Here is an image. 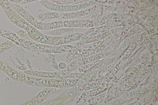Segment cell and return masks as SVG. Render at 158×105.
Wrapping results in <instances>:
<instances>
[{"mask_svg": "<svg viewBox=\"0 0 158 105\" xmlns=\"http://www.w3.org/2000/svg\"><path fill=\"white\" fill-rule=\"evenodd\" d=\"M66 92L57 96L48 101L41 103L39 105H64Z\"/></svg>", "mask_w": 158, "mask_h": 105, "instance_id": "obj_25", "label": "cell"}, {"mask_svg": "<svg viewBox=\"0 0 158 105\" xmlns=\"http://www.w3.org/2000/svg\"><path fill=\"white\" fill-rule=\"evenodd\" d=\"M13 5L19 14L26 20L27 22L34 27H35L38 22L35 17H34L24 9L18 4L14 3L13 4Z\"/></svg>", "mask_w": 158, "mask_h": 105, "instance_id": "obj_10", "label": "cell"}, {"mask_svg": "<svg viewBox=\"0 0 158 105\" xmlns=\"http://www.w3.org/2000/svg\"><path fill=\"white\" fill-rule=\"evenodd\" d=\"M81 88L78 81L71 87V88L66 92V95L64 102V105L73 100L77 95Z\"/></svg>", "mask_w": 158, "mask_h": 105, "instance_id": "obj_13", "label": "cell"}, {"mask_svg": "<svg viewBox=\"0 0 158 105\" xmlns=\"http://www.w3.org/2000/svg\"><path fill=\"white\" fill-rule=\"evenodd\" d=\"M117 59V58L112 59H103L95 64L92 68L99 71L109 66L113 63Z\"/></svg>", "mask_w": 158, "mask_h": 105, "instance_id": "obj_24", "label": "cell"}, {"mask_svg": "<svg viewBox=\"0 0 158 105\" xmlns=\"http://www.w3.org/2000/svg\"><path fill=\"white\" fill-rule=\"evenodd\" d=\"M18 43L23 47L37 52L52 53L53 46L38 44L27 40L19 39Z\"/></svg>", "mask_w": 158, "mask_h": 105, "instance_id": "obj_2", "label": "cell"}, {"mask_svg": "<svg viewBox=\"0 0 158 105\" xmlns=\"http://www.w3.org/2000/svg\"><path fill=\"white\" fill-rule=\"evenodd\" d=\"M60 89L53 87H46L40 91L33 98L39 99L48 97L51 94L59 91Z\"/></svg>", "mask_w": 158, "mask_h": 105, "instance_id": "obj_21", "label": "cell"}, {"mask_svg": "<svg viewBox=\"0 0 158 105\" xmlns=\"http://www.w3.org/2000/svg\"><path fill=\"white\" fill-rule=\"evenodd\" d=\"M117 86L115 84L109 85L107 90V93L104 102L106 104L114 97Z\"/></svg>", "mask_w": 158, "mask_h": 105, "instance_id": "obj_31", "label": "cell"}, {"mask_svg": "<svg viewBox=\"0 0 158 105\" xmlns=\"http://www.w3.org/2000/svg\"><path fill=\"white\" fill-rule=\"evenodd\" d=\"M18 19L20 22L22 27L24 28L28 33L36 35L43 34L23 19L19 17Z\"/></svg>", "mask_w": 158, "mask_h": 105, "instance_id": "obj_23", "label": "cell"}, {"mask_svg": "<svg viewBox=\"0 0 158 105\" xmlns=\"http://www.w3.org/2000/svg\"><path fill=\"white\" fill-rule=\"evenodd\" d=\"M106 103H105L104 102V100L98 103L94 104H92L90 105H105Z\"/></svg>", "mask_w": 158, "mask_h": 105, "instance_id": "obj_45", "label": "cell"}, {"mask_svg": "<svg viewBox=\"0 0 158 105\" xmlns=\"http://www.w3.org/2000/svg\"><path fill=\"white\" fill-rule=\"evenodd\" d=\"M150 91L157 90L158 82H148L139 87Z\"/></svg>", "mask_w": 158, "mask_h": 105, "instance_id": "obj_34", "label": "cell"}, {"mask_svg": "<svg viewBox=\"0 0 158 105\" xmlns=\"http://www.w3.org/2000/svg\"><path fill=\"white\" fill-rule=\"evenodd\" d=\"M98 71L91 67L84 73L83 76L78 79L81 87L90 81Z\"/></svg>", "mask_w": 158, "mask_h": 105, "instance_id": "obj_16", "label": "cell"}, {"mask_svg": "<svg viewBox=\"0 0 158 105\" xmlns=\"http://www.w3.org/2000/svg\"><path fill=\"white\" fill-rule=\"evenodd\" d=\"M158 102V92L156 94L144 105H154Z\"/></svg>", "mask_w": 158, "mask_h": 105, "instance_id": "obj_40", "label": "cell"}, {"mask_svg": "<svg viewBox=\"0 0 158 105\" xmlns=\"http://www.w3.org/2000/svg\"><path fill=\"white\" fill-rule=\"evenodd\" d=\"M102 79L91 80L84 86L81 87L79 91L84 92L96 88L100 86L102 82Z\"/></svg>", "mask_w": 158, "mask_h": 105, "instance_id": "obj_27", "label": "cell"}, {"mask_svg": "<svg viewBox=\"0 0 158 105\" xmlns=\"http://www.w3.org/2000/svg\"><path fill=\"white\" fill-rule=\"evenodd\" d=\"M84 44V42L81 39L73 45L66 57L65 61L68 63L71 62L77 55L80 48Z\"/></svg>", "mask_w": 158, "mask_h": 105, "instance_id": "obj_15", "label": "cell"}, {"mask_svg": "<svg viewBox=\"0 0 158 105\" xmlns=\"http://www.w3.org/2000/svg\"><path fill=\"white\" fill-rule=\"evenodd\" d=\"M103 59L94 61L93 62L86 64L83 66L79 67L78 71V72L84 74L87 71L91 68L95 64L102 60Z\"/></svg>", "mask_w": 158, "mask_h": 105, "instance_id": "obj_33", "label": "cell"}, {"mask_svg": "<svg viewBox=\"0 0 158 105\" xmlns=\"http://www.w3.org/2000/svg\"><path fill=\"white\" fill-rule=\"evenodd\" d=\"M20 75L22 81L24 83L32 86L40 87V84L36 81L35 77L26 74L20 73Z\"/></svg>", "mask_w": 158, "mask_h": 105, "instance_id": "obj_28", "label": "cell"}, {"mask_svg": "<svg viewBox=\"0 0 158 105\" xmlns=\"http://www.w3.org/2000/svg\"><path fill=\"white\" fill-rule=\"evenodd\" d=\"M69 21L65 20L63 21V27L64 28H67L68 27V23Z\"/></svg>", "mask_w": 158, "mask_h": 105, "instance_id": "obj_44", "label": "cell"}, {"mask_svg": "<svg viewBox=\"0 0 158 105\" xmlns=\"http://www.w3.org/2000/svg\"><path fill=\"white\" fill-rule=\"evenodd\" d=\"M62 13L57 12H51L40 14L35 17L39 22H41L47 19L60 18H61Z\"/></svg>", "mask_w": 158, "mask_h": 105, "instance_id": "obj_17", "label": "cell"}, {"mask_svg": "<svg viewBox=\"0 0 158 105\" xmlns=\"http://www.w3.org/2000/svg\"><path fill=\"white\" fill-rule=\"evenodd\" d=\"M107 90L89 98L85 104L90 105L97 104L104 101L106 98Z\"/></svg>", "mask_w": 158, "mask_h": 105, "instance_id": "obj_19", "label": "cell"}, {"mask_svg": "<svg viewBox=\"0 0 158 105\" xmlns=\"http://www.w3.org/2000/svg\"><path fill=\"white\" fill-rule=\"evenodd\" d=\"M4 1V2H2V4L5 7L7 8V9L10 11L12 12L14 14H16L15 11L13 8V7L9 3V2H8V1L5 2V1Z\"/></svg>", "mask_w": 158, "mask_h": 105, "instance_id": "obj_41", "label": "cell"}, {"mask_svg": "<svg viewBox=\"0 0 158 105\" xmlns=\"http://www.w3.org/2000/svg\"><path fill=\"white\" fill-rule=\"evenodd\" d=\"M78 66L76 61L74 59L65 68L56 72L54 79H64L70 73L78 69Z\"/></svg>", "mask_w": 158, "mask_h": 105, "instance_id": "obj_6", "label": "cell"}, {"mask_svg": "<svg viewBox=\"0 0 158 105\" xmlns=\"http://www.w3.org/2000/svg\"><path fill=\"white\" fill-rule=\"evenodd\" d=\"M94 26L92 20L88 19H74L69 21L68 27L70 28L89 27Z\"/></svg>", "mask_w": 158, "mask_h": 105, "instance_id": "obj_11", "label": "cell"}, {"mask_svg": "<svg viewBox=\"0 0 158 105\" xmlns=\"http://www.w3.org/2000/svg\"><path fill=\"white\" fill-rule=\"evenodd\" d=\"M83 34V33L77 32L61 36L59 40L53 46L64 45L72 42L78 41L81 39Z\"/></svg>", "mask_w": 158, "mask_h": 105, "instance_id": "obj_7", "label": "cell"}, {"mask_svg": "<svg viewBox=\"0 0 158 105\" xmlns=\"http://www.w3.org/2000/svg\"><path fill=\"white\" fill-rule=\"evenodd\" d=\"M0 68H3V65H2V63H1V62H0Z\"/></svg>", "mask_w": 158, "mask_h": 105, "instance_id": "obj_46", "label": "cell"}, {"mask_svg": "<svg viewBox=\"0 0 158 105\" xmlns=\"http://www.w3.org/2000/svg\"><path fill=\"white\" fill-rule=\"evenodd\" d=\"M116 30L117 29L116 28L112 29L101 33H99L90 38L85 42V43L99 41L100 40H102V39H105L106 38V37H109V36L113 34Z\"/></svg>", "mask_w": 158, "mask_h": 105, "instance_id": "obj_20", "label": "cell"}, {"mask_svg": "<svg viewBox=\"0 0 158 105\" xmlns=\"http://www.w3.org/2000/svg\"><path fill=\"white\" fill-rule=\"evenodd\" d=\"M72 46L69 44L53 46L52 50V53L57 54L69 52Z\"/></svg>", "mask_w": 158, "mask_h": 105, "instance_id": "obj_29", "label": "cell"}, {"mask_svg": "<svg viewBox=\"0 0 158 105\" xmlns=\"http://www.w3.org/2000/svg\"><path fill=\"white\" fill-rule=\"evenodd\" d=\"M63 27V21H54L49 22H38L35 28L41 30H49Z\"/></svg>", "mask_w": 158, "mask_h": 105, "instance_id": "obj_9", "label": "cell"}, {"mask_svg": "<svg viewBox=\"0 0 158 105\" xmlns=\"http://www.w3.org/2000/svg\"><path fill=\"white\" fill-rule=\"evenodd\" d=\"M102 10V4H97L94 7L92 20L94 26L97 27L100 25Z\"/></svg>", "mask_w": 158, "mask_h": 105, "instance_id": "obj_18", "label": "cell"}, {"mask_svg": "<svg viewBox=\"0 0 158 105\" xmlns=\"http://www.w3.org/2000/svg\"><path fill=\"white\" fill-rule=\"evenodd\" d=\"M117 17L116 14H111L103 17L100 21V25H102L110 22L115 19Z\"/></svg>", "mask_w": 158, "mask_h": 105, "instance_id": "obj_36", "label": "cell"}, {"mask_svg": "<svg viewBox=\"0 0 158 105\" xmlns=\"http://www.w3.org/2000/svg\"><path fill=\"white\" fill-rule=\"evenodd\" d=\"M7 74L15 80L18 81H22L21 77L13 68L7 65L3 66Z\"/></svg>", "mask_w": 158, "mask_h": 105, "instance_id": "obj_32", "label": "cell"}, {"mask_svg": "<svg viewBox=\"0 0 158 105\" xmlns=\"http://www.w3.org/2000/svg\"><path fill=\"white\" fill-rule=\"evenodd\" d=\"M55 4H57L61 5H69V4L72 5L73 4L77 2L80 0H51Z\"/></svg>", "mask_w": 158, "mask_h": 105, "instance_id": "obj_37", "label": "cell"}, {"mask_svg": "<svg viewBox=\"0 0 158 105\" xmlns=\"http://www.w3.org/2000/svg\"><path fill=\"white\" fill-rule=\"evenodd\" d=\"M131 99L121 95L114 98L105 105H122Z\"/></svg>", "mask_w": 158, "mask_h": 105, "instance_id": "obj_30", "label": "cell"}, {"mask_svg": "<svg viewBox=\"0 0 158 105\" xmlns=\"http://www.w3.org/2000/svg\"><path fill=\"white\" fill-rule=\"evenodd\" d=\"M157 92V90L149 92L140 97L134 105H144Z\"/></svg>", "mask_w": 158, "mask_h": 105, "instance_id": "obj_26", "label": "cell"}, {"mask_svg": "<svg viewBox=\"0 0 158 105\" xmlns=\"http://www.w3.org/2000/svg\"><path fill=\"white\" fill-rule=\"evenodd\" d=\"M29 37L32 39L44 45L53 46L60 38L61 36H52L45 35H36L28 33Z\"/></svg>", "mask_w": 158, "mask_h": 105, "instance_id": "obj_3", "label": "cell"}, {"mask_svg": "<svg viewBox=\"0 0 158 105\" xmlns=\"http://www.w3.org/2000/svg\"><path fill=\"white\" fill-rule=\"evenodd\" d=\"M94 1H86L79 4L70 5H61L50 2L47 0H40V4L45 8L50 10L59 12H71L82 10L96 3Z\"/></svg>", "mask_w": 158, "mask_h": 105, "instance_id": "obj_1", "label": "cell"}, {"mask_svg": "<svg viewBox=\"0 0 158 105\" xmlns=\"http://www.w3.org/2000/svg\"><path fill=\"white\" fill-rule=\"evenodd\" d=\"M17 33L18 36L21 38L23 37L28 34V32L25 30L23 29H21Z\"/></svg>", "mask_w": 158, "mask_h": 105, "instance_id": "obj_42", "label": "cell"}, {"mask_svg": "<svg viewBox=\"0 0 158 105\" xmlns=\"http://www.w3.org/2000/svg\"><path fill=\"white\" fill-rule=\"evenodd\" d=\"M24 72L26 74L34 77L54 78L57 72H48L35 70H27L24 71Z\"/></svg>", "mask_w": 158, "mask_h": 105, "instance_id": "obj_12", "label": "cell"}, {"mask_svg": "<svg viewBox=\"0 0 158 105\" xmlns=\"http://www.w3.org/2000/svg\"><path fill=\"white\" fill-rule=\"evenodd\" d=\"M78 79H54L55 87L62 88L72 87L78 80Z\"/></svg>", "mask_w": 158, "mask_h": 105, "instance_id": "obj_14", "label": "cell"}, {"mask_svg": "<svg viewBox=\"0 0 158 105\" xmlns=\"http://www.w3.org/2000/svg\"><path fill=\"white\" fill-rule=\"evenodd\" d=\"M84 74L79 72H72L64 79H80Z\"/></svg>", "mask_w": 158, "mask_h": 105, "instance_id": "obj_39", "label": "cell"}, {"mask_svg": "<svg viewBox=\"0 0 158 105\" xmlns=\"http://www.w3.org/2000/svg\"><path fill=\"white\" fill-rule=\"evenodd\" d=\"M140 66L137 65L128 69L115 84L119 87L125 84L139 70Z\"/></svg>", "mask_w": 158, "mask_h": 105, "instance_id": "obj_8", "label": "cell"}, {"mask_svg": "<svg viewBox=\"0 0 158 105\" xmlns=\"http://www.w3.org/2000/svg\"><path fill=\"white\" fill-rule=\"evenodd\" d=\"M150 91H151L149 90L140 87H137L128 90L121 96L132 99L139 98Z\"/></svg>", "mask_w": 158, "mask_h": 105, "instance_id": "obj_5", "label": "cell"}, {"mask_svg": "<svg viewBox=\"0 0 158 105\" xmlns=\"http://www.w3.org/2000/svg\"><path fill=\"white\" fill-rule=\"evenodd\" d=\"M14 44L13 42L9 41H7L6 42L2 43L0 45V53L11 47Z\"/></svg>", "mask_w": 158, "mask_h": 105, "instance_id": "obj_38", "label": "cell"}, {"mask_svg": "<svg viewBox=\"0 0 158 105\" xmlns=\"http://www.w3.org/2000/svg\"><path fill=\"white\" fill-rule=\"evenodd\" d=\"M10 1H14V2L16 3L22 4L36 1L37 0H10Z\"/></svg>", "mask_w": 158, "mask_h": 105, "instance_id": "obj_43", "label": "cell"}, {"mask_svg": "<svg viewBox=\"0 0 158 105\" xmlns=\"http://www.w3.org/2000/svg\"><path fill=\"white\" fill-rule=\"evenodd\" d=\"M94 7L95 6H92L75 12L62 13L61 18L64 19H68L83 17L92 13L94 11Z\"/></svg>", "mask_w": 158, "mask_h": 105, "instance_id": "obj_4", "label": "cell"}, {"mask_svg": "<svg viewBox=\"0 0 158 105\" xmlns=\"http://www.w3.org/2000/svg\"><path fill=\"white\" fill-rule=\"evenodd\" d=\"M89 98L86 92H83L76 101L74 105H85Z\"/></svg>", "mask_w": 158, "mask_h": 105, "instance_id": "obj_35", "label": "cell"}, {"mask_svg": "<svg viewBox=\"0 0 158 105\" xmlns=\"http://www.w3.org/2000/svg\"><path fill=\"white\" fill-rule=\"evenodd\" d=\"M75 28H61L53 30L49 32L48 35L52 36H60L61 35L65 34H70L74 33L76 30Z\"/></svg>", "mask_w": 158, "mask_h": 105, "instance_id": "obj_22", "label": "cell"}]
</instances>
